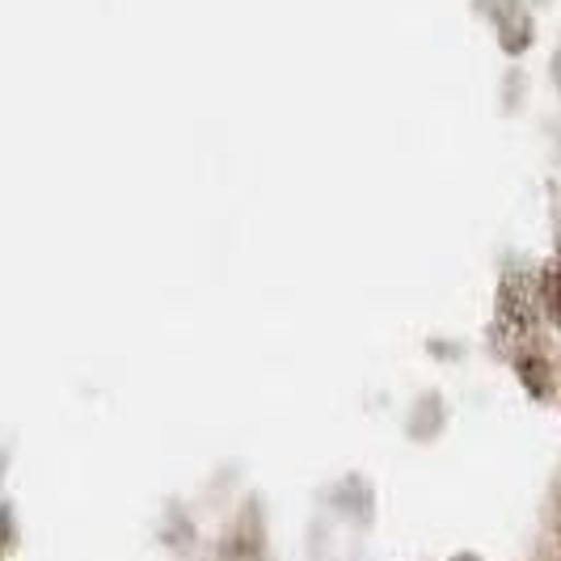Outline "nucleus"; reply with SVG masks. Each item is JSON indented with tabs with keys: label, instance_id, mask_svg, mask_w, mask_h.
Masks as SVG:
<instances>
[{
	"label": "nucleus",
	"instance_id": "obj_1",
	"mask_svg": "<svg viewBox=\"0 0 561 561\" xmlns=\"http://www.w3.org/2000/svg\"><path fill=\"white\" fill-rule=\"evenodd\" d=\"M549 300H553V317L561 321V279H558V283H549Z\"/></svg>",
	"mask_w": 561,
	"mask_h": 561
}]
</instances>
